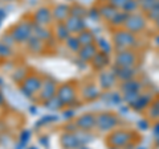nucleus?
Segmentation results:
<instances>
[{
    "mask_svg": "<svg viewBox=\"0 0 159 149\" xmlns=\"http://www.w3.org/2000/svg\"><path fill=\"white\" fill-rule=\"evenodd\" d=\"M86 17L93 20V21H98V20H101V16H99V12H98V8L97 7L89 8L88 12H86Z\"/></svg>",
    "mask_w": 159,
    "mask_h": 149,
    "instance_id": "41",
    "label": "nucleus"
},
{
    "mask_svg": "<svg viewBox=\"0 0 159 149\" xmlns=\"http://www.w3.org/2000/svg\"><path fill=\"white\" fill-rule=\"evenodd\" d=\"M145 112L148 120H154V121L159 120V96L152 99V102L150 103V106H148V108Z\"/></svg>",
    "mask_w": 159,
    "mask_h": 149,
    "instance_id": "29",
    "label": "nucleus"
},
{
    "mask_svg": "<svg viewBox=\"0 0 159 149\" xmlns=\"http://www.w3.org/2000/svg\"><path fill=\"white\" fill-rule=\"evenodd\" d=\"M155 3H157V0H138L139 11L142 13H147L154 6H155Z\"/></svg>",
    "mask_w": 159,
    "mask_h": 149,
    "instance_id": "36",
    "label": "nucleus"
},
{
    "mask_svg": "<svg viewBox=\"0 0 159 149\" xmlns=\"http://www.w3.org/2000/svg\"><path fill=\"white\" fill-rule=\"evenodd\" d=\"M121 11L126 12L127 15H131V13H135L139 12V6H138V0H127V3L123 6V8Z\"/></svg>",
    "mask_w": 159,
    "mask_h": 149,
    "instance_id": "35",
    "label": "nucleus"
},
{
    "mask_svg": "<svg viewBox=\"0 0 159 149\" xmlns=\"http://www.w3.org/2000/svg\"><path fill=\"white\" fill-rule=\"evenodd\" d=\"M96 45H97V49L98 52H102L107 54V56H111L114 53V46H113V42L109 41L107 38L105 37H97L96 40Z\"/></svg>",
    "mask_w": 159,
    "mask_h": 149,
    "instance_id": "27",
    "label": "nucleus"
},
{
    "mask_svg": "<svg viewBox=\"0 0 159 149\" xmlns=\"http://www.w3.org/2000/svg\"><path fill=\"white\" fill-rule=\"evenodd\" d=\"M78 149H89V148H88V147H85V145H84V147H80Z\"/></svg>",
    "mask_w": 159,
    "mask_h": 149,
    "instance_id": "54",
    "label": "nucleus"
},
{
    "mask_svg": "<svg viewBox=\"0 0 159 149\" xmlns=\"http://www.w3.org/2000/svg\"><path fill=\"white\" fill-rule=\"evenodd\" d=\"M3 103H4V96H3V94L0 92V106H2Z\"/></svg>",
    "mask_w": 159,
    "mask_h": 149,
    "instance_id": "50",
    "label": "nucleus"
},
{
    "mask_svg": "<svg viewBox=\"0 0 159 149\" xmlns=\"http://www.w3.org/2000/svg\"><path fill=\"white\" fill-rule=\"evenodd\" d=\"M139 94L141 92H126V94H122V99H123V102L127 103L129 106H130V104L139 96Z\"/></svg>",
    "mask_w": 159,
    "mask_h": 149,
    "instance_id": "42",
    "label": "nucleus"
},
{
    "mask_svg": "<svg viewBox=\"0 0 159 149\" xmlns=\"http://www.w3.org/2000/svg\"><path fill=\"white\" fill-rule=\"evenodd\" d=\"M31 140V132L29 131H23L21 135H20V145L21 147H25L27 144Z\"/></svg>",
    "mask_w": 159,
    "mask_h": 149,
    "instance_id": "43",
    "label": "nucleus"
},
{
    "mask_svg": "<svg viewBox=\"0 0 159 149\" xmlns=\"http://www.w3.org/2000/svg\"><path fill=\"white\" fill-rule=\"evenodd\" d=\"M57 88H58V83L54 81L53 78H51V77L44 78L43 84H41V88H40L39 94L36 95V100H37L39 103L43 104L44 102H47L48 99L56 96Z\"/></svg>",
    "mask_w": 159,
    "mask_h": 149,
    "instance_id": "11",
    "label": "nucleus"
},
{
    "mask_svg": "<svg viewBox=\"0 0 159 149\" xmlns=\"http://www.w3.org/2000/svg\"><path fill=\"white\" fill-rule=\"evenodd\" d=\"M109 4H111L113 7H116L117 9H122L123 6L127 3V0H107Z\"/></svg>",
    "mask_w": 159,
    "mask_h": 149,
    "instance_id": "45",
    "label": "nucleus"
},
{
    "mask_svg": "<svg viewBox=\"0 0 159 149\" xmlns=\"http://www.w3.org/2000/svg\"><path fill=\"white\" fill-rule=\"evenodd\" d=\"M143 90V83L138 78L130 79V81L119 82V91L122 94L126 92H142Z\"/></svg>",
    "mask_w": 159,
    "mask_h": 149,
    "instance_id": "23",
    "label": "nucleus"
},
{
    "mask_svg": "<svg viewBox=\"0 0 159 149\" xmlns=\"http://www.w3.org/2000/svg\"><path fill=\"white\" fill-rule=\"evenodd\" d=\"M129 15L126 12H123V11H119L114 15V17L109 21L107 24L110 25V28L113 29H119V28H123V25H125V23H126V19H127Z\"/></svg>",
    "mask_w": 159,
    "mask_h": 149,
    "instance_id": "28",
    "label": "nucleus"
},
{
    "mask_svg": "<svg viewBox=\"0 0 159 149\" xmlns=\"http://www.w3.org/2000/svg\"><path fill=\"white\" fill-rule=\"evenodd\" d=\"M155 41H157V44L159 45V36H157V37H155Z\"/></svg>",
    "mask_w": 159,
    "mask_h": 149,
    "instance_id": "52",
    "label": "nucleus"
},
{
    "mask_svg": "<svg viewBox=\"0 0 159 149\" xmlns=\"http://www.w3.org/2000/svg\"><path fill=\"white\" fill-rule=\"evenodd\" d=\"M139 63V53L135 49L116 50L113 57V65L119 67H137Z\"/></svg>",
    "mask_w": 159,
    "mask_h": 149,
    "instance_id": "6",
    "label": "nucleus"
},
{
    "mask_svg": "<svg viewBox=\"0 0 159 149\" xmlns=\"http://www.w3.org/2000/svg\"><path fill=\"white\" fill-rule=\"evenodd\" d=\"M43 106L45 107L47 110H49V111H60V110H62V108L65 107V106L62 104V102L57 98V95L53 96V98H51V99H48L47 102H44Z\"/></svg>",
    "mask_w": 159,
    "mask_h": 149,
    "instance_id": "31",
    "label": "nucleus"
},
{
    "mask_svg": "<svg viewBox=\"0 0 159 149\" xmlns=\"http://www.w3.org/2000/svg\"><path fill=\"white\" fill-rule=\"evenodd\" d=\"M57 98L62 102V104L68 108H72L76 106L80 99V92H78V86L74 82H65L58 84L57 88Z\"/></svg>",
    "mask_w": 159,
    "mask_h": 149,
    "instance_id": "2",
    "label": "nucleus"
},
{
    "mask_svg": "<svg viewBox=\"0 0 159 149\" xmlns=\"http://www.w3.org/2000/svg\"><path fill=\"white\" fill-rule=\"evenodd\" d=\"M4 2H13V0H4Z\"/></svg>",
    "mask_w": 159,
    "mask_h": 149,
    "instance_id": "56",
    "label": "nucleus"
},
{
    "mask_svg": "<svg viewBox=\"0 0 159 149\" xmlns=\"http://www.w3.org/2000/svg\"><path fill=\"white\" fill-rule=\"evenodd\" d=\"M74 115V111L73 110H66L65 112H64V116H65L66 119H72Z\"/></svg>",
    "mask_w": 159,
    "mask_h": 149,
    "instance_id": "48",
    "label": "nucleus"
},
{
    "mask_svg": "<svg viewBox=\"0 0 159 149\" xmlns=\"http://www.w3.org/2000/svg\"><path fill=\"white\" fill-rule=\"evenodd\" d=\"M119 123V116L114 112H99L97 115V120H96V130L101 133H110L114 131L116 128H118Z\"/></svg>",
    "mask_w": 159,
    "mask_h": 149,
    "instance_id": "8",
    "label": "nucleus"
},
{
    "mask_svg": "<svg viewBox=\"0 0 159 149\" xmlns=\"http://www.w3.org/2000/svg\"><path fill=\"white\" fill-rule=\"evenodd\" d=\"M98 3H107V0H98Z\"/></svg>",
    "mask_w": 159,
    "mask_h": 149,
    "instance_id": "53",
    "label": "nucleus"
},
{
    "mask_svg": "<svg viewBox=\"0 0 159 149\" xmlns=\"http://www.w3.org/2000/svg\"><path fill=\"white\" fill-rule=\"evenodd\" d=\"M52 31H53L54 38H56L57 41H61V42H64L69 36H70V32L68 31L65 23H54L52 25Z\"/></svg>",
    "mask_w": 159,
    "mask_h": 149,
    "instance_id": "25",
    "label": "nucleus"
},
{
    "mask_svg": "<svg viewBox=\"0 0 159 149\" xmlns=\"http://www.w3.org/2000/svg\"><path fill=\"white\" fill-rule=\"evenodd\" d=\"M33 24L36 25H43V27H52L54 21H53V15H52V8L51 7H37L34 11L32 12L31 17Z\"/></svg>",
    "mask_w": 159,
    "mask_h": 149,
    "instance_id": "10",
    "label": "nucleus"
},
{
    "mask_svg": "<svg viewBox=\"0 0 159 149\" xmlns=\"http://www.w3.org/2000/svg\"><path fill=\"white\" fill-rule=\"evenodd\" d=\"M105 100H106V103L113 104V106H119V104L123 102V99L119 92H107L105 95Z\"/></svg>",
    "mask_w": 159,
    "mask_h": 149,
    "instance_id": "34",
    "label": "nucleus"
},
{
    "mask_svg": "<svg viewBox=\"0 0 159 149\" xmlns=\"http://www.w3.org/2000/svg\"><path fill=\"white\" fill-rule=\"evenodd\" d=\"M31 149H34V147H32V148H31Z\"/></svg>",
    "mask_w": 159,
    "mask_h": 149,
    "instance_id": "57",
    "label": "nucleus"
},
{
    "mask_svg": "<svg viewBox=\"0 0 159 149\" xmlns=\"http://www.w3.org/2000/svg\"><path fill=\"white\" fill-rule=\"evenodd\" d=\"M111 42L114 46V52L125 50V49H135L137 50L139 46V37L125 28H119L113 31Z\"/></svg>",
    "mask_w": 159,
    "mask_h": 149,
    "instance_id": "1",
    "label": "nucleus"
},
{
    "mask_svg": "<svg viewBox=\"0 0 159 149\" xmlns=\"http://www.w3.org/2000/svg\"><path fill=\"white\" fill-rule=\"evenodd\" d=\"M57 119L58 117L56 115H45L40 119L39 121H36V127L37 126H45V124H49V123H54V121H57Z\"/></svg>",
    "mask_w": 159,
    "mask_h": 149,
    "instance_id": "39",
    "label": "nucleus"
},
{
    "mask_svg": "<svg viewBox=\"0 0 159 149\" xmlns=\"http://www.w3.org/2000/svg\"><path fill=\"white\" fill-rule=\"evenodd\" d=\"M65 132H77L78 131V128H77V126H76V123L74 121H70V123H66V126H65Z\"/></svg>",
    "mask_w": 159,
    "mask_h": 149,
    "instance_id": "46",
    "label": "nucleus"
},
{
    "mask_svg": "<svg viewBox=\"0 0 159 149\" xmlns=\"http://www.w3.org/2000/svg\"><path fill=\"white\" fill-rule=\"evenodd\" d=\"M44 78L37 73H29L27 78L20 83V91L28 99H36V95L41 88Z\"/></svg>",
    "mask_w": 159,
    "mask_h": 149,
    "instance_id": "5",
    "label": "nucleus"
},
{
    "mask_svg": "<svg viewBox=\"0 0 159 149\" xmlns=\"http://www.w3.org/2000/svg\"><path fill=\"white\" fill-rule=\"evenodd\" d=\"M19 149H21V147H19Z\"/></svg>",
    "mask_w": 159,
    "mask_h": 149,
    "instance_id": "58",
    "label": "nucleus"
},
{
    "mask_svg": "<svg viewBox=\"0 0 159 149\" xmlns=\"http://www.w3.org/2000/svg\"><path fill=\"white\" fill-rule=\"evenodd\" d=\"M86 12H88V9L80 3H74L70 6V16L86 19Z\"/></svg>",
    "mask_w": 159,
    "mask_h": 149,
    "instance_id": "32",
    "label": "nucleus"
},
{
    "mask_svg": "<svg viewBox=\"0 0 159 149\" xmlns=\"http://www.w3.org/2000/svg\"><path fill=\"white\" fill-rule=\"evenodd\" d=\"M152 135H154V143L155 145L159 147V120H157L152 126Z\"/></svg>",
    "mask_w": 159,
    "mask_h": 149,
    "instance_id": "44",
    "label": "nucleus"
},
{
    "mask_svg": "<svg viewBox=\"0 0 159 149\" xmlns=\"http://www.w3.org/2000/svg\"><path fill=\"white\" fill-rule=\"evenodd\" d=\"M25 49L27 50L33 54V56H37V54H43V53H45L47 52V49H48V45L44 41H41L40 38H37L36 36H32L31 38L28 40V41L25 42Z\"/></svg>",
    "mask_w": 159,
    "mask_h": 149,
    "instance_id": "20",
    "label": "nucleus"
},
{
    "mask_svg": "<svg viewBox=\"0 0 159 149\" xmlns=\"http://www.w3.org/2000/svg\"><path fill=\"white\" fill-rule=\"evenodd\" d=\"M28 69L27 67H24V66H21V67H17L16 70L13 71V74H12V79H13V82H16V83H21L24 79L27 78V75H28Z\"/></svg>",
    "mask_w": 159,
    "mask_h": 149,
    "instance_id": "33",
    "label": "nucleus"
},
{
    "mask_svg": "<svg viewBox=\"0 0 159 149\" xmlns=\"http://www.w3.org/2000/svg\"><path fill=\"white\" fill-rule=\"evenodd\" d=\"M31 111H32V112H37V108H36V107H32Z\"/></svg>",
    "mask_w": 159,
    "mask_h": 149,
    "instance_id": "51",
    "label": "nucleus"
},
{
    "mask_svg": "<svg viewBox=\"0 0 159 149\" xmlns=\"http://www.w3.org/2000/svg\"><path fill=\"white\" fill-rule=\"evenodd\" d=\"M98 53V49L96 44H92V45H85L81 46L80 50L77 52V57L80 61L85 62V63H90V61L94 58V56Z\"/></svg>",
    "mask_w": 159,
    "mask_h": 149,
    "instance_id": "22",
    "label": "nucleus"
},
{
    "mask_svg": "<svg viewBox=\"0 0 159 149\" xmlns=\"http://www.w3.org/2000/svg\"><path fill=\"white\" fill-rule=\"evenodd\" d=\"M109 149H121V148H109Z\"/></svg>",
    "mask_w": 159,
    "mask_h": 149,
    "instance_id": "55",
    "label": "nucleus"
},
{
    "mask_svg": "<svg viewBox=\"0 0 159 149\" xmlns=\"http://www.w3.org/2000/svg\"><path fill=\"white\" fill-rule=\"evenodd\" d=\"M52 15L54 23H64L70 16V6L66 3H58L52 7Z\"/></svg>",
    "mask_w": 159,
    "mask_h": 149,
    "instance_id": "18",
    "label": "nucleus"
},
{
    "mask_svg": "<svg viewBox=\"0 0 159 149\" xmlns=\"http://www.w3.org/2000/svg\"><path fill=\"white\" fill-rule=\"evenodd\" d=\"M98 12H99V16H101V19L103 20V21L109 23L110 20L114 17V15H116L119 9H117L116 7H113L111 4L109 3H98Z\"/></svg>",
    "mask_w": 159,
    "mask_h": 149,
    "instance_id": "24",
    "label": "nucleus"
},
{
    "mask_svg": "<svg viewBox=\"0 0 159 149\" xmlns=\"http://www.w3.org/2000/svg\"><path fill=\"white\" fill-rule=\"evenodd\" d=\"M80 44H81V46H85V45H92V44H96V34H94V32L92 31V29H85V31L80 32L78 34H76Z\"/></svg>",
    "mask_w": 159,
    "mask_h": 149,
    "instance_id": "26",
    "label": "nucleus"
},
{
    "mask_svg": "<svg viewBox=\"0 0 159 149\" xmlns=\"http://www.w3.org/2000/svg\"><path fill=\"white\" fill-rule=\"evenodd\" d=\"M64 23H65V25L68 28V31L70 32V34H78L80 32L85 31V29L88 28L86 19H82V17L69 16Z\"/></svg>",
    "mask_w": 159,
    "mask_h": 149,
    "instance_id": "16",
    "label": "nucleus"
},
{
    "mask_svg": "<svg viewBox=\"0 0 159 149\" xmlns=\"http://www.w3.org/2000/svg\"><path fill=\"white\" fill-rule=\"evenodd\" d=\"M101 88L98 87L97 83H93V82H88V83H84L81 87L78 88V92H80V96H81L82 100L85 102H94L97 100L98 98H101Z\"/></svg>",
    "mask_w": 159,
    "mask_h": 149,
    "instance_id": "13",
    "label": "nucleus"
},
{
    "mask_svg": "<svg viewBox=\"0 0 159 149\" xmlns=\"http://www.w3.org/2000/svg\"><path fill=\"white\" fill-rule=\"evenodd\" d=\"M111 63V59H110V56H107V54L102 53V52H98L94 58L90 61V66L94 71H102V70H106V69L110 66Z\"/></svg>",
    "mask_w": 159,
    "mask_h": 149,
    "instance_id": "17",
    "label": "nucleus"
},
{
    "mask_svg": "<svg viewBox=\"0 0 159 149\" xmlns=\"http://www.w3.org/2000/svg\"><path fill=\"white\" fill-rule=\"evenodd\" d=\"M135 133L126 128H116L114 131L109 133V136L106 138V144L109 148H121L125 149L129 147L134 140Z\"/></svg>",
    "mask_w": 159,
    "mask_h": 149,
    "instance_id": "3",
    "label": "nucleus"
},
{
    "mask_svg": "<svg viewBox=\"0 0 159 149\" xmlns=\"http://www.w3.org/2000/svg\"><path fill=\"white\" fill-rule=\"evenodd\" d=\"M11 36L16 41L17 45H25V42L33 36V23L31 19L20 20L17 24L11 28Z\"/></svg>",
    "mask_w": 159,
    "mask_h": 149,
    "instance_id": "4",
    "label": "nucleus"
},
{
    "mask_svg": "<svg viewBox=\"0 0 159 149\" xmlns=\"http://www.w3.org/2000/svg\"><path fill=\"white\" fill-rule=\"evenodd\" d=\"M147 24H148V20L146 17V15L142 12H135L127 16L123 28L127 29L129 32L139 36V34H142L147 29Z\"/></svg>",
    "mask_w": 159,
    "mask_h": 149,
    "instance_id": "9",
    "label": "nucleus"
},
{
    "mask_svg": "<svg viewBox=\"0 0 159 149\" xmlns=\"http://www.w3.org/2000/svg\"><path fill=\"white\" fill-rule=\"evenodd\" d=\"M96 120H97V115H94L92 112H86L76 117L74 123H76L78 131L90 133L92 131L96 130Z\"/></svg>",
    "mask_w": 159,
    "mask_h": 149,
    "instance_id": "14",
    "label": "nucleus"
},
{
    "mask_svg": "<svg viewBox=\"0 0 159 149\" xmlns=\"http://www.w3.org/2000/svg\"><path fill=\"white\" fill-rule=\"evenodd\" d=\"M64 44H65V48L68 49L69 52H72V53H76L80 50V48H81V44H80L78 41V38L76 34H70L65 41H64Z\"/></svg>",
    "mask_w": 159,
    "mask_h": 149,
    "instance_id": "30",
    "label": "nucleus"
},
{
    "mask_svg": "<svg viewBox=\"0 0 159 149\" xmlns=\"http://www.w3.org/2000/svg\"><path fill=\"white\" fill-rule=\"evenodd\" d=\"M111 71L116 74V77L119 82L130 81V79L137 78L138 70L137 67H119V66H111Z\"/></svg>",
    "mask_w": 159,
    "mask_h": 149,
    "instance_id": "19",
    "label": "nucleus"
},
{
    "mask_svg": "<svg viewBox=\"0 0 159 149\" xmlns=\"http://www.w3.org/2000/svg\"><path fill=\"white\" fill-rule=\"evenodd\" d=\"M81 131L77 132H64L61 137H60V144L64 149H78L80 147H84L86 143L92 140V137L89 136V132H84V137Z\"/></svg>",
    "mask_w": 159,
    "mask_h": 149,
    "instance_id": "7",
    "label": "nucleus"
},
{
    "mask_svg": "<svg viewBox=\"0 0 159 149\" xmlns=\"http://www.w3.org/2000/svg\"><path fill=\"white\" fill-rule=\"evenodd\" d=\"M154 25H155V28H157L158 31H159V17L155 20V21H154Z\"/></svg>",
    "mask_w": 159,
    "mask_h": 149,
    "instance_id": "49",
    "label": "nucleus"
},
{
    "mask_svg": "<svg viewBox=\"0 0 159 149\" xmlns=\"http://www.w3.org/2000/svg\"><path fill=\"white\" fill-rule=\"evenodd\" d=\"M146 15V17H147V20L148 21H155V20L159 17V0H157V3H155V6H154L150 11H148L147 13H145Z\"/></svg>",
    "mask_w": 159,
    "mask_h": 149,
    "instance_id": "37",
    "label": "nucleus"
},
{
    "mask_svg": "<svg viewBox=\"0 0 159 149\" xmlns=\"http://www.w3.org/2000/svg\"><path fill=\"white\" fill-rule=\"evenodd\" d=\"M118 83H119V81L117 79L116 74L111 71V69H110V70H102V71L98 73V75H97V84H98V87L101 88V90L110 91V90H113V88L117 86Z\"/></svg>",
    "mask_w": 159,
    "mask_h": 149,
    "instance_id": "12",
    "label": "nucleus"
},
{
    "mask_svg": "<svg viewBox=\"0 0 159 149\" xmlns=\"http://www.w3.org/2000/svg\"><path fill=\"white\" fill-rule=\"evenodd\" d=\"M148 126H150V124H148V120H141V121L138 123V127L141 128V130H143V131L147 130Z\"/></svg>",
    "mask_w": 159,
    "mask_h": 149,
    "instance_id": "47",
    "label": "nucleus"
},
{
    "mask_svg": "<svg viewBox=\"0 0 159 149\" xmlns=\"http://www.w3.org/2000/svg\"><path fill=\"white\" fill-rule=\"evenodd\" d=\"M0 41H2V42H4V44H6V45L7 46H9V48H15V46H16L17 45V44H16V41H15V40H13V37L11 36V33H6V34H3V37H2V40H0Z\"/></svg>",
    "mask_w": 159,
    "mask_h": 149,
    "instance_id": "40",
    "label": "nucleus"
},
{
    "mask_svg": "<svg viewBox=\"0 0 159 149\" xmlns=\"http://www.w3.org/2000/svg\"><path fill=\"white\" fill-rule=\"evenodd\" d=\"M33 36H36L37 38L41 40V41H44L47 45L54 40L52 27H43V25L33 24Z\"/></svg>",
    "mask_w": 159,
    "mask_h": 149,
    "instance_id": "21",
    "label": "nucleus"
},
{
    "mask_svg": "<svg viewBox=\"0 0 159 149\" xmlns=\"http://www.w3.org/2000/svg\"><path fill=\"white\" fill-rule=\"evenodd\" d=\"M9 57H12V48L7 46L4 42L0 41V58H2V59H7Z\"/></svg>",
    "mask_w": 159,
    "mask_h": 149,
    "instance_id": "38",
    "label": "nucleus"
},
{
    "mask_svg": "<svg viewBox=\"0 0 159 149\" xmlns=\"http://www.w3.org/2000/svg\"><path fill=\"white\" fill-rule=\"evenodd\" d=\"M155 96H154L151 92L142 91L141 94H139V96L130 104V108H133L135 112H145L148 108V106H150V103L152 102Z\"/></svg>",
    "mask_w": 159,
    "mask_h": 149,
    "instance_id": "15",
    "label": "nucleus"
}]
</instances>
